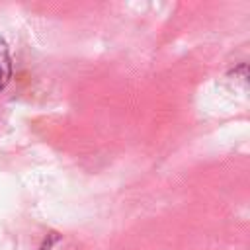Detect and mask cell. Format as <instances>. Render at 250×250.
I'll use <instances>...</instances> for the list:
<instances>
[{"label":"cell","instance_id":"1","mask_svg":"<svg viewBox=\"0 0 250 250\" xmlns=\"http://www.w3.org/2000/svg\"><path fill=\"white\" fill-rule=\"evenodd\" d=\"M12 78V57H10V49L8 43L4 39H0V92L8 86Z\"/></svg>","mask_w":250,"mask_h":250}]
</instances>
